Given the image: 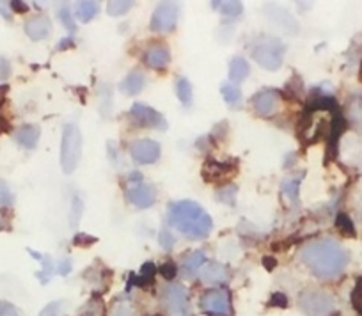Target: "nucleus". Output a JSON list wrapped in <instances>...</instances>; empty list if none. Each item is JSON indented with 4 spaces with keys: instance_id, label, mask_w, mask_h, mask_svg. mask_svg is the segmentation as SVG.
I'll return each instance as SVG.
<instances>
[{
    "instance_id": "obj_1",
    "label": "nucleus",
    "mask_w": 362,
    "mask_h": 316,
    "mask_svg": "<svg viewBox=\"0 0 362 316\" xmlns=\"http://www.w3.org/2000/svg\"><path fill=\"white\" fill-rule=\"evenodd\" d=\"M300 259L322 279H334L346 269L348 254L343 245L325 238L309 242L300 251Z\"/></svg>"
},
{
    "instance_id": "obj_2",
    "label": "nucleus",
    "mask_w": 362,
    "mask_h": 316,
    "mask_svg": "<svg viewBox=\"0 0 362 316\" xmlns=\"http://www.w3.org/2000/svg\"><path fill=\"white\" fill-rule=\"evenodd\" d=\"M169 222L173 228L189 238H204L211 231V217L194 201H177L169 208Z\"/></svg>"
},
{
    "instance_id": "obj_3",
    "label": "nucleus",
    "mask_w": 362,
    "mask_h": 316,
    "mask_svg": "<svg viewBox=\"0 0 362 316\" xmlns=\"http://www.w3.org/2000/svg\"><path fill=\"white\" fill-rule=\"evenodd\" d=\"M327 103H330L329 100H320L302 117L298 134H300V139L305 144H315V142L322 141L327 135H334V114L330 112Z\"/></svg>"
},
{
    "instance_id": "obj_4",
    "label": "nucleus",
    "mask_w": 362,
    "mask_h": 316,
    "mask_svg": "<svg viewBox=\"0 0 362 316\" xmlns=\"http://www.w3.org/2000/svg\"><path fill=\"white\" fill-rule=\"evenodd\" d=\"M82 156V131L75 123L64 124L61 142V168L66 175L76 169Z\"/></svg>"
},
{
    "instance_id": "obj_5",
    "label": "nucleus",
    "mask_w": 362,
    "mask_h": 316,
    "mask_svg": "<svg viewBox=\"0 0 362 316\" xmlns=\"http://www.w3.org/2000/svg\"><path fill=\"white\" fill-rule=\"evenodd\" d=\"M252 59L268 71H276L281 68L284 59V43L279 37L264 36L256 41L252 47Z\"/></svg>"
},
{
    "instance_id": "obj_6",
    "label": "nucleus",
    "mask_w": 362,
    "mask_h": 316,
    "mask_svg": "<svg viewBox=\"0 0 362 316\" xmlns=\"http://www.w3.org/2000/svg\"><path fill=\"white\" fill-rule=\"evenodd\" d=\"M300 308L309 316H329L334 311V298L322 290H308L300 295Z\"/></svg>"
},
{
    "instance_id": "obj_7",
    "label": "nucleus",
    "mask_w": 362,
    "mask_h": 316,
    "mask_svg": "<svg viewBox=\"0 0 362 316\" xmlns=\"http://www.w3.org/2000/svg\"><path fill=\"white\" fill-rule=\"evenodd\" d=\"M201 309L210 316H231V298L224 290H208L201 297Z\"/></svg>"
},
{
    "instance_id": "obj_8",
    "label": "nucleus",
    "mask_w": 362,
    "mask_h": 316,
    "mask_svg": "<svg viewBox=\"0 0 362 316\" xmlns=\"http://www.w3.org/2000/svg\"><path fill=\"white\" fill-rule=\"evenodd\" d=\"M163 304L170 316H189V297L183 286L170 284L163 290Z\"/></svg>"
},
{
    "instance_id": "obj_9",
    "label": "nucleus",
    "mask_w": 362,
    "mask_h": 316,
    "mask_svg": "<svg viewBox=\"0 0 362 316\" xmlns=\"http://www.w3.org/2000/svg\"><path fill=\"white\" fill-rule=\"evenodd\" d=\"M177 15H180L177 4H173V2L160 4L151 16V29L156 30V33H167V30L174 29L177 22Z\"/></svg>"
},
{
    "instance_id": "obj_10",
    "label": "nucleus",
    "mask_w": 362,
    "mask_h": 316,
    "mask_svg": "<svg viewBox=\"0 0 362 316\" xmlns=\"http://www.w3.org/2000/svg\"><path fill=\"white\" fill-rule=\"evenodd\" d=\"M130 155L137 164H153L158 160L160 144L151 139H139L130 144Z\"/></svg>"
},
{
    "instance_id": "obj_11",
    "label": "nucleus",
    "mask_w": 362,
    "mask_h": 316,
    "mask_svg": "<svg viewBox=\"0 0 362 316\" xmlns=\"http://www.w3.org/2000/svg\"><path fill=\"white\" fill-rule=\"evenodd\" d=\"M132 119L144 128H155V130H163L167 127V121L160 112H156L151 107L144 105V103H135L132 107Z\"/></svg>"
},
{
    "instance_id": "obj_12",
    "label": "nucleus",
    "mask_w": 362,
    "mask_h": 316,
    "mask_svg": "<svg viewBox=\"0 0 362 316\" xmlns=\"http://www.w3.org/2000/svg\"><path fill=\"white\" fill-rule=\"evenodd\" d=\"M252 107L259 116L272 117L279 107V93L274 89H263L252 98Z\"/></svg>"
},
{
    "instance_id": "obj_13",
    "label": "nucleus",
    "mask_w": 362,
    "mask_h": 316,
    "mask_svg": "<svg viewBox=\"0 0 362 316\" xmlns=\"http://www.w3.org/2000/svg\"><path fill=\"white\" fill-rule=\"evenodd\" d=\"M128 196V201H130L134 206L137 208H149L153 206V203L156 201V192L155 189H153L151 185H148V183H135L134 187H130L127 192Z\"/></svg>"
},
{
    "instance_id": "obj_14",
    "label": "nucleus",
    "mask_w": 362,
    "mask_h": 316,
    "mask_svg": "<svg viewBox=\"0 0 362 316\" xmlns=\"http://www.w3.org/2000/svg\"><path fill=\"white\" fill-rule=\"evenodd\" d=\"M267 15L270 16L272 22L276 23V25H279L284 33L293 34L298 30V25H297V22H295V18L290 15V13L284 11V9L276 8V6H268Z\"/></svg>"
},
{
    "instance_id": "obj_15",
    "label": "nucleus",
    "mask_w": 362,
    "mask_h": 316,
    "mask_svg": "<svg viewBox=\"0 0 362 316\" xmlns=\"http://www.w3.org/2000/svg\"><path fill=\"white\" fill-rule=\"evenodd\" d=\"M25 34L30 40H45L50 34V20L43 15L33 16L25 22Z\"/></svg>"
},
{
    "instance_id": "obj_16",
    "label": "nucleus",
    "mask_w": 362,
    "mask_h": 316,
    "mask_svg": "<svg viewBox=\"0 0 362 316\" xmlns=\"http://www.w3.org/2000/svg\"><path fill=\"white\" fill-rule=\"evenodd\" d=\"M144 61H146V64L151 66V68H155V69L165 68L170 61L169 48H167L165 45H151V47L146 50Z\"/></svg>"
},
{
    "instance_id": "obj_17",
    "label": "nucleus",
    "mask_w": 362,
    "mask_h": 316,
    "mask_svg": "<svg viewBox=\"0 0 362 316\" xmlns=\"http://www.w3.org/2000/svg\"><path fill=\"white\" fill-rule=\"evenodd\" d=\"M40 134L41 131L37 124H23L15 131V141L23 148L33 149L36 148L37 141H40Z\"/></svg>"
},
{
    "instance_id": "obj_18",
    "label": "nucleus",
    "mask_w": 362,
    "mask_h": 316,
    "mask_svg": "<svg viewBox=\"0 0 362 316\" xmlns=\"http://www.w3.org/2000/svg\"><path fill=\"white\" fill-rule=\"evenodd\" d=\"M201 277H203L204 283L218 284V283H224V281L229 279V270H228V267L221 265V263L211 262L204 267V270L201 272Z\"/></svg>"
},
{
    "instance_id": "obj_19",
    "label": "nucleus",
    "mask_w": 362,
    "mask_h": 316,
    "mask_svg": "<svg viewBox=\"0 0 362 316\" xmlns=\"http://www.w3.org/2000/svg\"><path fill=\"white\" fill-rule=\"evenodd\" d=\"M249 73L250 66L242 55H236V57L231 59V62H229V78H231V82L245 81L247 76H249Z\"/></svg>"
},
{
    "instance_id": "obj_20",
    "label": "nucleus",
    "mask_w": 362,
    "mask_h": 316,
    "mask_svg": "<svg viewBox=\"0 0 362 316\" xmlns=\"http://www.w3.org/2000/svg\"><path fill=\"white\" fill-rule=\"evenodd\" d=\"M146 84V78H144V73L142 71H132L130 75L127 76L121 84V91L127 93L128 96H134L137 95L139 91H142Z\"/></svg>"
},
{
    "instance_id": "obj_21",
    "label": "nucleus",
    "mask_w": 362,
    "mask_h": 316,
    "mask_svg": "<svg viewBox=\"0 0 362 316\" xmlns=\"http://www.w3.org/2000/svg\"><path fill=\"white\" fill-rule=\"evenodd\" d=\"M204 263H206V256H204L203 251L190 252V254L185 258V262H183V269H185L189 274H196L199 272L201 267H203Z\"/></svg>"
},
{
    "instance_id": "obj_22",
    "label": "nucleus",
    "mask_w": 362,
    "mask_h": 316,
    "mask_svg": "<svg viewBox=\"0 0 362 316\" xmlns=\"http://www.w3.org/2000/svg\"><path fill=\"white\" fill-rule=\"evenodd\" d=\"M96 15H98V4H96V2L86 0V2H78V4H76V16H78L82 22H90Z\"/></svg>"
},
{
    "instance_id": "obj_23",
    "label": "nucleus",
    "mask_w": 362,
    "mask_h": 316,
    "mask_svg": "<svg viewBox=\"0 0 362 316\" xmlns=\"http://www.w3.org/2000/svg\"><path fill=\"white\" fill-rule=\"evenodd\" d=\"M176 93L181 103H185V105H190V103H192V84L187 81L185 76H180V78H177Z\"/></svg>"
},
{
    "instance_id": "obj_24",
    "label": "nucleus",
    "mask_w": 362,
    "mask_h": 316,
    "mask_svg": "<svg viewBox=\"0 0 362 316\" xmlns=\"http://www.w3.org/2000/svg\"><path fill=\"white\" fill-rule=\"evenodd\" d=\"M302 176H304V172H300L298 176H291V178H286L283 183H281V189H283V192L286 194V196L290 197L291 201L298 199V187H300Z\"/></svg>"
},
{
    "instance_id": "obj_25",
    "label": "nucleus",
    "mask_w": 362,
    "mask_h": 316,
    "mask_svg": "<svg viewBox=\"0 0 362 316\" xmlns=\"http://www.w3.org/2000/svg\"><path fill=\"white\" fill-rule=\"evenodd\" d=\"M217 11H221L222 15H228V16H236L243 11V6L242 2H233V0H224V2H211Z\"/></svg>"
},
{
    "instance_id": "obj_26",
    "label": "nucleus",
    "mask_w": 362,
    "mask_h": 316,
    "mask_svg": "<svg viewBox=\"0 0 362 316\" xmlns=\"http://www.w3.org/2000/svg\"><path fill=\"white\" fill-rule=\"evenodd\" d=\"M203 175L206 176V180L224 178V175H226V165L221 164V162L206 160V164H204V169H203Z\"/></svg>"
},
{
    "instance_id": "obj_27",
    "label": "nucleus",
    "mask_w": 362,
    "mask_h": 316,
    "mask_svg": "<svg viewBox=\"0 0 362 316\" xmlns=\"http://www.w3.org/2000/svg\"><path fill=\"white\" fill-rule=\"evenodd\" d=\"M236 194H238V187L226 185V187H222V189L217 190V199L221 201V203L233 206V204H235V199H236Z\"/></svg>"
},
{
    "instance_id": "obj_28",
    "label": "nucleus",
    "mask_w": 362,
    "mask_h": 316,
    "mask_svg": "<svg viewBox=\"0 0 362 316\" xmlns=\"http://www.w3.org/2000/svg\"><path fill=\"white\" fill-rule=\"evenodd\" d=\"M130 8L132 2H128V0H112V2L107 4V11H109L110 16L124 15V13L130 11Z\"/></svg>"
},
{
    "instance_id": "obj_29",
    "label": "nucleus",
    "mask_w": 362,
    "mask_h": 316,
    "mask_svg": "<svg viewBox=\"0 0 362 316\" xmlns=\"http://www.w3.org/2000/svg\"><path fill=\"white\" fill-rule=\"evenodd\" d=\"M221 91H222V96H224V100L228 103H236L242 100V93H240V89L236 88L235 84H231V82H228V84L222 86Z\"/></svg>"
},
{
    "instance_id": "obj_30",
    "label": "nucleus",
    "mask_w": 362,
    "mask_h": 316,
    "mask_svg": "<svg viewBox=\"0 0 362 316\" xmlns=\"http://www.w3.org/2000/svg\"><path fill=\"white\" fill-rule=\"evenodd\" d=\"M13 203H15V196L11 189L6 182H0V206H13Z\"/></svg>"
},
{
    "instance_id": "obj_31",
    "label": "nucleus",
    "mask_w": 362,
    "mask_h": 316,
    "mask_svg": "<svg viewBox=\"0 0 362 316\" xmlns=\"http://www.w3.org/2000/svg\"><path fill=\"white\" fill-rule=\"evenodd\" d=\"M336 226H337V229H339L341 233H344V235H348V236H351L355 233L354 224H351V221L348 218V215H344V213L337 215Z\"/></svg>"
},
{
    "instance_id": "obj_32",
    "label": "nucleus",
    "mask_w": 362,
    "mask_h": 316,
    "mask_svg": "<svg viewBox=\"0 0 362 316\" xmlns=\"http://www.w3.org/2000/svg\"><path fill=\"white\" fill-rule=\"evenodd\" d=\"M351 302H354V308L362 315V277L355 284L354 293H351Z\"/></svg>"
},
{
    "instance_id": "obj_33",
    "label": "nucleus",
    "mask_w": 362,
    "mask_h": 316,
    "mask_svg": "<svg viewBox=\"0 0 362 316\" xmlns=\"http://www.w3.org/2000/svg\"><path fill=\"white\" fill-rule=\"evenodd\" d=\"M80 217H82V201H80L78 197H73L71 215H69V218H71V228H75Z\"/></svg>"
},
{
    "instance_id": "obj_34",
    "label": "nucleus",
    "mask_w": 362,
    "mask_h": 316,
    "mask_svg": "<svg viewBox=\"0 0 362 316\" xmlns=\"http://www.w3.org/2000/svg\"><path fill=\"white\" fill-rule=\"evenodd\" d=\"M61 311H62V302L61 300L50 302V304H48L47 308H45L43 311L40 312V316H61Z\"/></svg>"
},
{
    "instance_id": "obj_35",
    "label": "nucleus",
    "mask_w": 362,
    "mask_h": 316,
    "mask_svg": "<svg viewBox=\"0 0 362 316\" xmlns=\"http://www.w3.org/2000/svg\"><path fill=\"white\" fill-rule=\"evenodd\" d=\"M110 316H137V315H135V311L130 308V305L119 304L112 309Z\"/></svg>"
},
{
    "instance_id": "obj_36",
    "label": "nucleus",
    "mask_w": 362,
    "mask_h": 316,
    "mask_svg": "<svg viewBox=\"0 0 362 316\" xmlns=\"http://www.w3.org/2000/svg\"><path fill=\"white\" fill-rule=\"evenodd\" d=\"M0 316H20V315L18 311H16L15 305L9 304V302L0 300Z\"/></svg>"
},
{
    "instance_id": "obj_37",
    "label": "nucleus",
    "mask_w": 362,
    "mask_h": 316,
    "mask_svg": "<svg viewBox=\"0 0 362 316\" xmlns=\"http://www.w3.org/2000/svg\"><path fill=\"white\" fill-rule=\"evenodd\" d=\"M9 75H11V64L8 59L0 57V81H8Z\"/></svg>"
},
{
    "instance_id": "obj_38",
    "label": "nucleus",
    "mask_w": 362,
    "mask_h": 316,
    "mask_svg": "<svg viewBox=\"0 0 362 316\" xmlns=\"http://www.w3.org/2000/svg\"><path fill=\"white\" fill-rule=\"evenodd\" d=\"M59 16H61V20H62V23H64L66 29H69L73 33V30H75V23H73V18H71V15H69L68 9L62 8L61 11H59Z\"/></svg>"
},
{
    "instance_id": "obj_39",
    "label": "nucleus",
    "mask_w": 362,
    "mask_h": 316,
    "mask_svg": "<svg viewBox=\"0 0 362 316\" xmlns=\"http://www.w3.org/2000/svg\"><path fill=\"white\" fill-rule=\"evenodd\" d=\"M160 245H162L163 249H170L174 245V236L170 235L169 231H165V229L160 233Z\"/></svg>"
},
{
    "instance_id": "obj_40",
    "label": "nucleus",
    "mask_w": 362,
    "mask_h": 316,
    "mask_svg": "<svg viewBox=\"0 0 362 316\" xmlns=\"http://www.w3.org/2000/svg\"><path fill=\"white\" fill-rule=\"evenodd\" d=\"M160 272L163 274V277H165V279H173V277L176 276V265H174L173 262L163 263V267L160 269Z\"/></svg>"
},
{
    "instance_id": "obj_41",
    "label": "nucleus",
    "mask_w": 362,
    "mask_h": 316,
    "mask_svg": "<svg viewBox=\"0 0 362 316\" xmlns=\"http://www.w3.org/2000/svg\"><path fill=\"white\" fill-rule=\"evenodd\" d=\"M69 270H71V259H64V262L61 263V267H59V274H61V276H66Z\"/></svg>"
},
{
    "instance_id": "obj_42",
    "label": "nucleus",
    "mask_w": 362,
    "mask_h": 316,
    "mask_svg": "<svg viewBox=\"0 0 362 316\" xmlns=\"http://www.w3.org/2000/svg\"><path fill=\"white\" fill-rule=\"evenodd\" d=\"M90 242H95V238H86V235H78L75 238V244H90Z\"/></svg>"
},
{
    "instance_id": "obj_43",
    "label": "nucleus",
    "mask_w": 362,
    "mask_h": 316,
    "mask_svg": "<svg viewBox=\"0 0 362 316\" xmlns=\"http://www.w3.org/2000/svg\"><path fill=\"white\" fill-rule=\"evenodd\" d=\"M6 6H8V4H2V2H0V13H2V15H4V16H9V13H8V9H6Z\"/></svg>"
},
{
    "instance_id": "obj_44",
    "label": "nucleus",
    "mask_w": 362,
    "mask_h": 316,
    "mask_svg": "<svg viewBox=\"0 0 362 316\" xmlns=\"http://www.w3.org/2000/svg\"><path fill=\"white\" fill-rule=\"evenodd\" d=\"M4 95H6V89L0 88V103H2V100H4Z\"/></svg>"
}]
</instances>
